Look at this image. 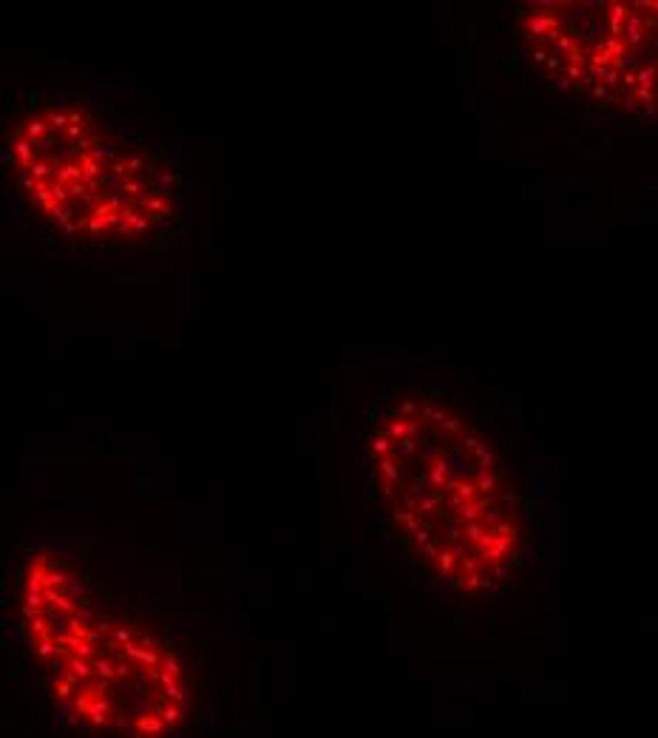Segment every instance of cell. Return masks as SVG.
Listing matches in <instances>:
<instances>
[{
	"instance_id": "cell-1",
	"label": "cell",
	"mask_w": 658,
	"mask_h": 738,
	"mask_svg": "<svg viewBox=\"0 0 658 738\" xmlns=\"http://www.w3.org/2000/svg\"><path fill=\"white\" fill-rule=\"evenodd\" d=\"M372 505L428 580L469 597L500 588L522 557V508L483 426L440 390L386 395L363 440Z\"/></svg>"
},
{
	"instance_id": "cell-2",
	"label": "cell",
	"mask_w": 658,
	"mask_h": 738,
	"mask_svg": "<svg viewBox=\"0 0 658 738\" xmlns=\"http://www.w3.org/2000/svg\"><path fill=\"white\" fill-rule=\"evenodd\" d=\"M9 159L26 199L66 236L139 239L170 216L165 170L86 105L20 119Z\"/></svg>"
},
{
	"instance_id": "cell-3",
	"label": "cell",
	"mask_w": 658,
	"mask_h": 738,
	"mask_svg": "<svg viewBox=\"0 0 658 738\" xmlns=\"http://www.w3.org/2000/svg\"><path fill=\"white\" fill-rule=\"evenodd\" d=\"M49 679L57 710L94 732L165 738L187 713V679L176 653L151 631L100 616Z\"/></svg>"
},
{
	"instance_id": "cell-4",
	"label": "cell",
	"mask_w": 658,
	"mask_h": 738,
	"mask_svg": "<svg viewBox=\"0 0 658 738\" xmlns=\"http://www.w3.org/2000/svg\"><path fill=\"white\" fill-rule=\"evenodd\" d=\"M517 32L548 83L618 111L652 108V4H536L519 12Z\"/></svg>"
},
{
	"instance_id": "cell-5",
	"label": "cell",
	"mask_w": 658,
	"mask_h": 738,
	"mask_svg": "<svg viewBox=\"0 0 658 738\" xmlns=\"http://www.w3.org/2000/svg\"><path fill=\"white\" fill-rule=\"evenodd\" d=\"M20 619L46 670L60 664L97 625L100 614L80 574L57 554H35L20 580Z\"/></svg>"
}]
</instances>
